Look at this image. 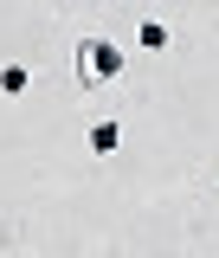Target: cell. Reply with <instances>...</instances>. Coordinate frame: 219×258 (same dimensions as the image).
<instances>
[{"mask_svg": "<svg viewBox=\"0 0 219 258\" xmlns=\"http://www.w3.org/2000/svg\"><path fill=\"white\" fill-rule=\"evenodd\" d=\"M71 71H78V91H103V84H116V78H123V45L91 32V39H78Z\"/></svg>", "mask_w": 219, "mask_h": 258, "instance_id": "obj_1", "label": "cell"}, {"mask_svg": "<svg viewBox=\"0 0 219 258\" xmlns=\"http://www.w3.org/2000/svg\"><path fill=\"white\" fill-rule=\"evenodd\" d=\"M135 45H142V52H168V45H174L168 20H142V26H135Z\"/></svg>", "mask_w": 219, "mask_h": 258, "instance_id": "obj_3", "label": "cell"}, {"mask_svg": "<svg viewBox=\"0 0 219 258\" xmlns=\"http://www.w3.org/2000/svg\"><path fill=\"white\" fill-rule=\"evenodd\" d=\"M26 84H32L26 64H0V91H7V97H26Z\"/></svg>", "mask_w": 219, "mask_h": 258, "instance_id": "obj_4", "label": "cell"}, {"mask_svg": "<svg viewBox=\"0 0 219 258\" xmlns=\"http://www.w3.org/2000/svg\"><path fill=\"white\" fill-rule=\"evenodd\" d=\"M84 142H91V155H116V149H123V123H110V116H103V123H91Z\"/></svg>", "mask_w": 219, "mask_h": 258, "instance_id": "obj_2", "label": "cell"}]
</instances>
